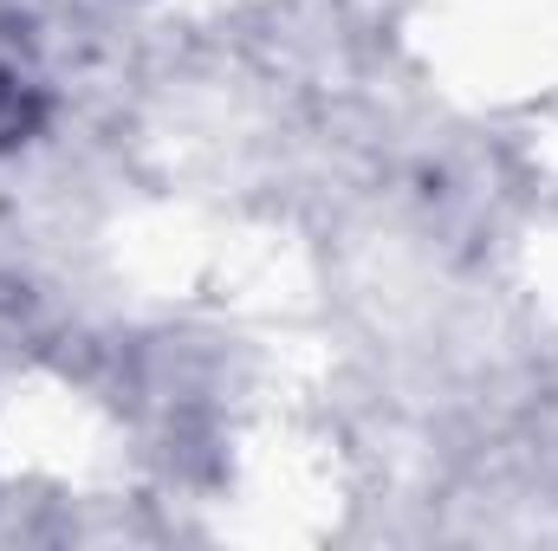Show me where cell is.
Listing matches in <instances>:
<instances>
[{"mask_svg": "<svg viewBox=\"0 0 558 551\" xmlns=\"http://www.w3.org/2000/svg\"><path fill=\"white\" fill-rule=\"evenodd\" d=\"M46 105L52 98H46V72H39L33 46L13 39V33H0V156L39 137Z\"/></svg>", "mask_w": 558, "mask_h": 551, "instance_id": "obj_1", "label": "cell"}]
</instances>
